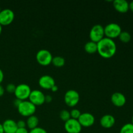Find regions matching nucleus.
I'll list each match as a JSON object with an SVG mask.
<instances>
[{
  "mask_svg": "<svg viewBox=\"0 0 133 133\" xmlns=\"http://www.w3.org/2000/svg\"><path fill=\"white\" fill-rule=\"evenodd\" d=\"M97 52L100 56L105 58H112L117 50L116 44L113 39L104 37L97 43Z\"/></svg>",
  "mask_w": 133,
  "mask_h": 133,
  "instance_id": "obj_1",
  "label": "nucleus"
},
{
  "mask_svg": "<svg viewBox=\"0 0 133 133\" xmlns=\"http://www.w3.org/2000/svg\"><path fill=\"white\" fill-rule=\"evenodd\" d=\"M17 109L19 114L24 117H29L34 115L36 109V106L29 100L22 101Z\"/></svg>",
  "mask_w": 133,
  "mask_h": 133,
  "instance_id": "obj_2",
  "label": "nucleus"
},
{
  "mask_svg": "<svg viewBox=\"0 0 133 133\" xmlns=\"http://www.w3.org/2000/svg\"><path fill=\"white\" fill-rule=\"evenodd\" d=\"M31 91L32 90L29 85L25 83H21L16 86L14 94L16 99L21 101H25L29 99Z\"/></svg>",
  "mask_w": 133,
  "mask_h": 133,
  "instance_id": "obj_3",
  "label": "nucleus"
},
{
  "mask_svg": "<svg viewBox=\"0 0 133 133\" xmlns=\"http://www.w3.org/2000/svg\"><path fill=\"white\" fill-rule=\"evenodd\" d=\"M122 30L120 25L116 23H110L104 27V32L105 37L114 39L118 37Z\"/></svg>",
  "mask_w": 133,
  "mask_h": 133,
  "instance_id": "obj_4",
  "label": "nucleus"
},
{
  "mask_svg": "<svg viewBox=\"0 0 133 133\" xmlns=\"http://www.w3.org/2000/svg\"><path fill=\"white\" fill-rule=\"evenodd\" d=\"M53 55L49 51L42 49L39 50L36 55L38 63L42 66H48L52 62Z\"/></svg>",
  "mask_w": 133,
  "mask_h": 133,
  "instance_id": "obj_5",
  "label": "nucleus"
},
{
  "mask_svg": "<svg viewBox=\"0 0 133 133\" xmlns=\"http://www.w3.org/2000/svg\"><path fill=\"white\" fill-rule=\"evenodd\" d=\"M80 99V96L77 91L75 90H68L66 91L64 97V102L68 106L73 107L76 106Z\"/></svg>",
  "mask_w": 133,
  "mask_h": 133,
  "instance_id": "obj_6",
  "label": "nucleus"
},
{
  "mask_svg": "<svg viewBox=\"0 0 133 133\" xmlns=\"http://www.w3.org/2000/svg\"><path fill=\"white\" fill-rule=\"evenodd\" d=\"M89 36L91 41L97 43L105 37L104 27L100 24L94 25L90 31Z\"/></svg>",
  "mask_w": 133,
  "mask_h": 133,
  "instance_id": "obj_7",
  "label": "nucleus"
},
{
  "mask_svg": "<svg viewBox=\"0 0 133 133\" xmlns=\"http://www.w3.org/2000/svg\"><path fill=\"white\" fill-rule=\"evenodd\" d=\"M45 94L40 90H33L31 91L29 97V101L35 106H40L45 103Z\"/></svg>",
  "mask_w": 133,
  "mask_h": 133,
  "instance_id": "obj_8",
  "label": "nucleus"
},
{
  "mask_svg": "<svg viewBox=\"0 0 133 133\" xmlns=\"http://www.w3.org/2000/svg\"><path fill=\"white\" fill-rule=\"evenodd\" d=\"M15 14L10 9H5L0 12V24L1 25H10L14 21Z\"/></svg>",
  "mask_w": 133,
  "mask_h": 133,
  "instance_id": "obj_9",
  "label": "nucleus"
},
{
  "mask_svg": "<svg viewBox=\"0 0 133 133\" xmlns=\"http://www.w3.org/2000/svg\"><path fill=\"white\" fill-rule=\"evenodd\" d=\"M64 129L68 133H80L82 126L78 119L70 118L64 123Z\"/></svg>",
  "mask_w": 133,
  "mask_h": 133,
  "instance_id": "obj_10",
  "label": "nucleus"
},
{
  "mask_svg": "<svg viewBox=\"0 0 133 133\" xmlns=\"http://www.w3.org/2000/svg\"><path fill=\"white\" fill-rule=\"evenodd\" d=\"M78 121L82 127H90L94 124L95 117L90 112L81 113Z\"/></svg>",
  "mask_w": 133,
  "mask_h": 133,
  "instance_id": "obj_11",
  "label": "nucleus"
},
{
  "mask_svg": "<svg viewBox=\"0 0 133 133\" xmlns=\"http://www.w3.org/2000/svg\"><path fill=\"white\" fill-rule=\"evenodd\" d=\"M38 84L44 89L51 90V88L55 84V81L51 75H44L39 79Z\"/></svg>",
  "mask_w": 133,
  "mask_h": 133,
  "instance_id": "obj_12",
  "label": "nucleus"
},
{
  "mask_svg": "<svg viewBox=\"0 0 133 133\" xmlns=\"http://www.w3.org/2000/svg\"><path fill=\"white\" fill-rule=\"evenodd\" d=\"M111 102L115 106L121 107L126 103V97L124 94L121 92H114L111 96Z\"/></svg>",
  "mask_w": 133,
  "mask_h": 133,
  "instance_id": "obj_13",
  "label": "nucleus"
},
{
  "mask_svg": "<svg viewBox=\"0 0 133 133\" xmlns=\"http://www.w3.org/2000/svg\"><path fill=\"white\" fill-rule=\"evenodd\" d=\"M2 125L4 133H16L18 128L16 122L12 119H5L2 123Z\"/></svg>",
  "mask_w": 133,
  "mask_h": 133,
  "instance_id": "obj_14",
  "label": "nucleus"
},
{
  "mask_svg": "<svg viewBox=\"0 0 133 133\" xmlns=\"http://www.w3.org/2000/svg\"><path fill=\"white\" fill-rule=\"evenodd\" d=\"M115 123V118L111 114H105L100 119V125L104 128H111L114 125Z\"/></svg>",
  "mask_w": 133,
  "mask_h": 133,
  "instance_id": "obj_15",
  "label": "nucleus"
},
{
  "mask_svg": "<svg viewBox=\"0 0 133 133\" xmlns=\"http://www.w3.org/2000/svg\"><path fill=\"white\" fill-rule=\"evenodd\" d=\"M114 9L120 13H125L129 9V3L126 0H114L113 1Z\"/></svg>",
  "mask_w": 133,
  "mask_h": 133,
  "instance_id": "obj_16",
  "label": "nucleus"
},
{
  "mask_svg": "<svg viewBox=\"0 0 133 133\" xmlns=\"http://www.w3.org/2000/svg\"><path fill=\"white\" fill-rule=\"evenodd\" d=\"M38 118L36 116L32 115L31 116L28 117V118H27V122H26V125L27 126L29 129H30V130H31L32 129L37 127L38 125Z\"/></svg>",
  "mask_w": 133,
  "mask_h": 133,
  "instance_id": "obj_17",
  "label": "nucleus"
},
{
  "mask_svg": "<svg viewBox=\"0 0 133 133\" xmlns=\"http://www.w3.org/2000/svg\"><path fill=\"white\" fill-rule=\"evenodd\" d=\"M84 50L86 52L90 54H93V53L97 52V43L92 41L87 42L84 45Z\"/></svg>",
  "mask_w": 133,
  "mask_h": 133,
  "instance_id": "obj_18",
  "label": "nucleus"
},
{
  "mask_svg": "<svg viewBox=\"0 0 133 133\" xmlns=\"http://www.w3.org/2000/svg\"><path fill=\"white\" fill-rule=\"evenodd\" d=\"M51 63L56 67H62L65 64V59L61 56H56L53 57Z\"/></svg>",
  "mask_w": 133,
  "mask_h": 133,
  "instance_id": "obj_19",
  "label": "nucleus"
},
{
  "mask_svg": "<svg viewBox=\"0 0 133 133\" xmlns=\"http://www.w3.org/2000/svg\"><path fill=\"white\" fill-rule=\"evenodd\" d=\"M118 37H119V40L123 43H128L131 40V34L127 31H122Z\"/></svg>",
  "mask_w": 133,
  "mask_h": 133,
  "instance_id": "obj_20",
  "label": "nucleus"
},
{
  "mask_svg": "<svg viewBox=\"0 0 133 133\" xmlns=\"http://www.w3.org/2000/svg\"><path fill=\"white\" fill-rule=\"evenodd\" d=\"M119 133H133V125L131 123L123 125L121 128Z\"/></svg>",
  "mask_w": 133,
  "mask_h": 133,
  "instance_id": "obj_21",
  "label": "nucleus"
},
{
  "mask_svg": "<svg viewBox=\"0 0 133 133\" xmlns=\"http://www.w3.org/2000/svg\"><path fill=\"white\" fill-rule=\"evenodd\" d=\"M59 116L60 118L64 122H66V121H68L71 118L70 112L68 110H66V109H63V110L60 112Z\"/></svg>",
  "mask_w": 133,
  "mask_h": 133,
  "instance_id": "obj_22",
  "label": "nucleus"
},
{
  "mask_svg": "<svg viewBox=\"0 0 133 133\" xmlns=\"http://www.w3.org/2000/svg\"><path fill=\"white\" fill-rule=\"evenodd\" d=\"M70 112V116H71V118H73V119H79L81 114V112L80 110H79V109H72Z\"/></svg>",
  "mask_w": 133,
  "mask_h": 133,
  "instance_id": "obj_23",
  "label": "nucleus"
},
{
  "mask_svg": "<svg viewBox=\"0 0 133 133\" xmlns=\"http://www.w3.org/2000/svg\"><path fill=\"white\" fill-rule=\"evenodd\" d=\"M16 87V86L14 85L13 83H9L6 87V90L9 93L13 94L15 92Z\"/></svg>",
  "mask_w": 133,
  "mask_h": 133,
  "instance_id": "obj_24",
  "label": "nucleus"
},
{
  "mask_svg": "<svg viewBox=\"0 0 133 133\" xmlns=\"http://www.w3.org/2000/svg\"><path fill=\"white\" fill-rule=\"evenodd\" d=\"M29 133H48L45 129H44L42 127H37L35 129L30 130L29 132Z\"/></svg>",
  "mask_w": 133,
  "mask_h": 133,
  "instance_id": "obj_25",
  "label": "nucleus"
},
{
  "mask_svg": "<svg viewBox=\"0 0 133 133\" xmlns=\"http://www.w3.org/2000/svg\"><path fill=\"white\" fill-rule=\"evenodd\" d=\"M18 128H25L26 122L24 120H19L16 122Z\"/></svg>",
  "mask_w": 133,
  "mask_h": 133,
  "instance_id": "obj_26",
  "label": "nucleus"
},
{
  "mask_svg": "<svg viewBox=\"0 0 133 133\" xmlns=\"http://www.w3.org/2000/svg\"><path fill=\"white\" fill-rule=\"evenodd\" d=\"M29 131L25 128H18L16 133H29Z\"/></svg>",
  "mask_w": 133,
  "mask_h": 133,
  "instance_id": "obj_27",
  "label": "nucleus"
},
{
  "mask_svg": "<svg viewBox=\"0 0 133 133\" xmlns=\"http://www.w3.org/2000/svg\"><path fill=\"white\" fill-rule=\"evenodd\" d=\"M52 99H53V97L51 95H46L45 96V102L50 103L52 101Z\"/></svg>",
  "mask_w": 133,
  "mask_h": 133,
  "instance_id": "obj_28",
  "label": "nucleus"
},
{
  "mask_svg": "<svg viewBox=\"0 0 133 133\" xmlns=\"http://www.w3.org/2000/svg\"><path fill=\"white\" fill-rule=\"evenodd\" d=\"M4 79V73L3 70L0 68V84L2 83Z\"/></svg>",
  "mask_w": 133,
  "mask_h": 133,
  "instance_id": "obj_29",
  "label": "nucleus"
},
{
  "mask_svg": "<svg viewBox=\"0 0 133 133\" xmlns=\"http://www.w3.org/2000/svg\"><path fill=\"white\" fill-rule=\"evenodd\" d=\"M5 94V88L1 84H0V97L3 96Z\"/></svg>",
  "mask_w": 133,
  "mask_h": 133,
  "instance_id": "obj_30",
  "label": "nucleus"
},
{
  "mask_svg": "<svg viewBox=\"0 0 133 133\" xmlns=\"http://www.w3.org/2000/svg\"><path fill=\"white\" fill-rule=\"evenodd\" d=\"M21 102H22V101H21V100L18 99H16L14 101V105H15L16 107H18V105H19V103H20Z\"/></svg>",
  "mask_w": 133,
  "mask_h": 133,
  "instance_id": "obj_31",
  "label": "nucleus"
},
{
  "mask_svg": "<svg viewBox=\"0 0 133 133\" xmlns=\"http://www.w3.org/2000/svg\"><path fill=\"white\" fill-rule=\"evenodd\" d=\"M58 86H57V85H56V84H55V85L53 86V87H52L51 88V91H52V92H57V91L58 90Z\"/></svg>",
  "mask_w": 133,
  "mask_h": 133,
  "instance_id": "obj_32",
  "label": "nucleus"
},
{
  "mask_svg": "<svg viewBox=\"0 0 133 133\" xmlns=\"http://www.w3.org/2000/svg\"><path fill=\"white\" fill-rule=\"evenodd\" d=\"M129 9L131 10V11L133 12V1H131L129 3Z\"/></svg>",
  "mask_w": 133,
  "mask_h": 133,
  "instance_id": "obj_33",
  "label": "nucleus"
},
{
  "mask_svg": "<svg viewBox=\"0 0 133 133\" xmlns=\"http://www.w3.org/2000/svg\"><path fill=\"white\" fill-rule=\"evenodd\" d=\"M0 133H4V130L3 128V125L1 123H0Z\"/></svg>",
  "mask_w": 133,
  "mask_h": 133,
  "instance_id": "obj_34",
  "label": "nucleus"
},
{
  "mask_svg": "<svg viewBox=\"0 0 133 133\" xmlns=\"http://www.w3.org/2000/svg\"><path fill=\"white\" fill-rule=\"evenodd\" d=\"M2 29H3L2 25H1L0 24V35H1V32H2Z\"/></svg>",
  "mask_w": 133,
  "mask_h": 133,
  "instance_id": "obj_35",
  "label": "nucleus"
},
{
  "mask_svg": "<svg viewBox=\"0 0 133 133\" xmlns=\"http://www.w3.org/2000/svg\"><path fill=\"white\" fill-rule=\"evenodd\" d=\"M132 123V124L133 125V116H132V123Z\"/></svg>",
  "mask_w": 133,
  "mask_h": 133,
  "instance_id": "obj_36",
  "label": "nucleus"
},
{
  "mask_svg": "<svg viewBox=\"0 0 133 133\" xmlns=\"http://www.w3.org/2000/svg\"><path fill=\"white\" fill-rule=\"evenodd\" d=\"M1 8H0V12H1Z\"/></svg>",
  "mask_w": 133,
  "mask_h": 133,
  "instance_id": "obj_37",
  "label": "nucleus"
}]
</instances>
